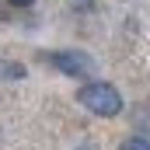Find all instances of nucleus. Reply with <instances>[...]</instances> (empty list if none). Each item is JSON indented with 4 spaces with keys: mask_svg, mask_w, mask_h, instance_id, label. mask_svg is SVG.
Instances as JSON below:
<instances>
[{
    "mask_svg": "<svg viewBox=\"0 0 150 150\" xmlns=\"http://www.w3.org/2000/svg\"><path fill=\"white\" fill-rule=\"evenodd\" d=\"M77 101H80L91 115H101V119H112V115L122 112V94L115 91L112 84H105V80L84 84V87L77 91Z\"/></svg>",
    "mask_w": 150,
    "mask_h": 150,
    "instance_id": "obj_1",
    "label": "nucleus"
},
{
    "mask_svg": "<svg viewBox=\"0 0 150 150\" xmlns=\"http://www.w3.org/2000/svg\"><path fill=\"white\" fill-rule=\"evenodd\" d=\"M49 63L56 70H63L67 77H91V70H94V59L80 49H59V52L49 56Z\"/></svg>",
    "mask_w": 150,
    "mask_h": 150,
    "instance_id": "obj_2",
    "label": "nucleus"
},
{
    "mask_svg": "<svg viewBox=\"0 0 150 150\" xmlns=\"http://www.w3.org/2000/svg\"><path fill=\"white\" fill-rule=\"evenodd\" d=\"M119 150H150V136H129L119 143Z\"/></svg>",
    "mask_w": 150,
    "mask_h": 150,
    "instance_id": "obj_3",
    "label": "nucleus"
},
{
    "mask_svg": "<svg viewBox=\"0 0 150 150\" xmlns=\"http://www.w3.org/2000/svg\"><path fill=\"white\" fill-rule=\"evenodd\" d=\"M0 70H4V77H7V80H18V77H25V67H21V63H4Z\"/></svg>",
    "mask_w": 150,
    "mask_h": 150,
    "instance_id": "obj_4",
    "label": "nucleus"
},
{
    "mask_svg": "<svg viewBox=\"0 0 150 150\" xmlns=\"http://www.w3.org/2000/svg\"><path fill=\"white\" fill-rule=\"evenodd\" d=\"M7 4H11V7H32L35 0H7Z\"/></svg>",
    "mask_w": 150,
    "mask_h": 150,
    "instance_id": "obj_5",
    "label": "nucleus"
}]
</instances>
